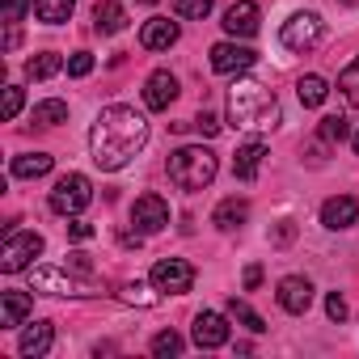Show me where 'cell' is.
<instances>
[{"instance_id":"2e32d148","label":"cell","mask_w":359,"mask_h":359,"mask_svg":"<svg viewBox=\"0 0 359 359\" xmlns=\"http://www.w3.org/2000/svg\"><path fill=\"white\" fill-rule=\"evenodd\" d=\"M34 287L39 292H51V296H81V292H89V283H76L72 275H64L55 266H39L34 271Z\"/></svg>"},{"instance_id":"30bf717a","label":"cell","mask_w":359,"mask_h":359,"mask_svg":"<svg viewBox=\"0 0 359 359\" xmlns=\"http://www.w3.org/2000/svg\"><path fill=\"white\" fill-rule=\"evenodd\" d=\"M254 60H258V55H254L250 47H241V43H216V47H212V68H216L220 76L245 72Z\"/></svg>"},{"instance_id":"1f68e13d","label":"cell","mask_w":359,"mask_h":359,"mask_svg":"<svg viewBox=\"0 0 359 359\" xmlns=\"http://www.w3.org/2000/svg\"><path fill=\"white\" fill-rule=\"evenodd\" d=\"M22 102H26V93H22L18 85H5V102H0V118H5V123H13V118H18V110H22Z\"/></svg>"},{"instance_id":"cb8c5ba5","label":"cell","mask_w":359,"mask_h":359,"mask_svg":"<svg viewBox=\"0 0 359 359\" xmlns=\"http://www.w3.org/2000/svg\"><path fill=\"white\" fill-rule=\"evenodd\" d=\"M60 68H68V64H64V55H55V51H43V55L26 60V76H30V81H47V76H55Z\"/></svg>"},{"instance_id":"7bdbcfd3","label":"cell","mask_w":359,"mask_h":359,"mask_svg":"<svg viewBox=\"0 0 359 359\" xmlns=\"http://www.w3.org/2000/svg\"><path fill=\"white\" fill-rule=\"evenodd\" d=\"M140 5H156V0H140Z\"/></svg>"},{"instance_id":"484cf974","label":"cell","mask_w":359,"mask_h":359,"mask_svg":"<svg viewBox=\"0 0 359 359\" xmlns=\"http://www.w3.org/2000/svg\"><path fill=\"white\" fill-rule=\"evenodd\" d=\"M64 118H68V102H60V97L34 106V123H39V127H60Z\"/></svg>"},{"instance_id":"ac0fdd59","label":"cell","mask_w":359,"mask_h":359,"mask_svg":"<svg viewBox=\"0 0 359 359\" xmlns=\"http://www.w3.org/2000/svg\"><path fill=\"white\" fill-rule=\"evenodd\" d=\"M51 342H55L51 321H34V325H26V334H22V342H18V351H22V355H30V359H43V355L51 351Z\"/></svg>"},{"instance_id":"8d00e7d4","label":"cell","mask_w":359,"mask_h":359,"mask_svg":"<svg viewBox=\"0 0 359 359\" xmlns=\"http://www.w3.org/2000/svg\"><path fill=\"white\" fill-rule=\"evenodd\" d=\"M325 313H330V321H346L351 309H346V300H342L338 292H330V296H325Z\"/></svg>"},{"instance_id":"f35d334b","label":"cell","mask_w":359,"mask_h":359,"mask_svg":"<svg viewBox=\"0 0 359 359\" xmlns=\"http://www.w3.org/2000/svg\"><path fill=\"white\" fill-rule=\"evenodd\" d=\"M262 283V266H245V292H254Z\"/></svg>"},{"instance_id":"b9f144b4","label":"cell","mask_w":359,"mask_h":359,"mask_svg":"<svg viewBox=\"0 0 359 359\" xmlns=\"http://www.w3.org/2000/svg\"><path fill=\"white\" fill-rule=\"evenodd\" d=\"M355 152H359V131H355Z\"/></svg>"},{"instance_id":"5b68a950","label":"cell","mask_w":359,"mask_h":359,"mask_svg":"<svg viewBox=\"0 0 359 359\" xmlns=\"http://www.w3.org/2000/svg\"><path fill=\"white\" fill-rule=\"evenodd\" d=\"M39 254H43V237H39V233H18V229H9L5 250H0V271H5V275H18V271H26Z\"/></svg>"},{"instance_id":"d6a6232c","label":"cell","mask_w":359,"mask_h":359,"mask_svg":"<svg viewBox=\"0 0 359 359\" xmlns=\"http://www.w3.org/2000/svg\"><path fill=\"white\" fill-rule=\"evenodd\" d=\"M26 9H34V0H0V18H5V26H18Z\"/></svg>"},{"instance_id":"f546056e","label":"cell","mask_w":359,"mask_h":359,"mask_svg":"<svg viewBox=\"0 0 359 359\" xmlns=\"http://www.w3.org/2000/svg\"><path fill=\"white\" fill-rule=\"evenodd\" d=\"M152 355H156V359H169V355H182V338H177L173 330H161V334L152 338Z\"/></svg>"},{"instance_id":"9a60e30c","label":"cell","mask_w":359,"mask_h":359,"mask_svg":"<svg viewBox=\"0 0 359 359\" xmlns=\"http://www.w3.org/2000/svg\"><path fill=\"white\" fill-rule=\"evenodd\" d=\"M359 220V199H351V195H338V199H325L321 203V224L325 229H351Z\"/></svg>"},{"instance_id":"8992f818","label":"cell","mask_w":359,"mask_h":359,"mask_svg":"<svg viewBox=\"0 0 359 359\" xmlns=\"http://www.w3.org/2000/svg\"><path fill=\"white\" fill-rule=\"evenodd\" d=\"M279 39H283L287 51H309V47L321 43V18H317V13H292V18L283 22Z\"/></svg>"},{"instance_id":"e0dca14e","label":"cell","mask_w":359,"mask_h":359,"mask_svg":"<svg viewBox=\"0 0 359 359\" xmlns=\"http://www.w3.org/2000/svg\"><path fill=\"white\" fill-rule=\"evenodd\" d=\"M30 309H34V300L26 292H0V325L5 330H18L30 317Z\"/></svg>"},{"instance_id":"6da1fadb","label":"cell","mask_w":359,"mask_h":359,"mask_svg":"<svg viewBox=\"0 0 359 359\" xmlns=\"http://www.w3.org/2000/svg\"><path fill=\"white\" fill-rule=\"evenodd\" d=\"M144 144H148V118H144L135 106H123V102L106 106V110L97 114L93 131H89L93 165H97V169H106V173L123 169V165H127Z\"/></svg>"},{"instance_id":"d590c367","label":"cell","mask_w":359,"mask_h":359,"mask_svg":"<svg viewBox=\"0 0 359 359\" xmlns=\"http://www.w3.org/2000/svg\"><path fill=\"white\" fill-rule=\"evenodd\" d=\"M191 127H195L199 135H208V140H212V135H220V118H216L212 110H203V114H199V118H195Z\"/></svg>"},{"instance_id":"ee69618b","label":"cell","mask_w":359,"mask_h":359,"mask_svg":"<svg viewBox=\"0 0 359 359\" xmlns=\"http://www.w3.org/2000/svg\"><path fill=\"white\" fill-rule=\"evenodd\" d=\"M342 5H355V0H342Z\"/></svg>"},{"instance_id":"5bb4252c","label":"cell","mask_w":359,"mask_h":359,"mask_svg":"<svg viewBox=\"0 0 359 359\" xmlns=\"http://www.w3.org/2000/svg\"><path fill=\"white\" fill-rule=\"evenodd\" d=\"M177 22H169V18H148L144 22V30H140V47L144 51H169L173 43H177Z\"/></svg>"},{"instance_id":"ab89813d","label":"cell","mask_w":359,"mask_h":359,"mask_svg":"<svg viewBox=\"0 0 359 359\" xmlns=\"http://www.w3.org/2000/svg\"><path fill=\"white\" fill-rule=\"evenodd\" d=\"M22 43V34H18V26H9V34H5V51H13Z\"/></svg>"},{"instance_id":"60d3db41","label":"cell","mask_w":359,"mask_h":359,"mask_svg":"<svg viewBox=\"0 0 359 359\" xmlns=\"http://www.w3.org/2000/svg\"><path fill=\"white\" fill-rule=\"evenodd\" d=\"M292 233H296V229H292V224H287V220H283V224H279V233H275V241H279V245H283V241H292Z\"/></svg>"},{"instance_id":"4316f807","label":"cell","mask_w":359,"mask_h":359,"mask_svg":"<svg viewBox=\"0 0 359 359\" xmlns=\"http://www.w3.org/2000/svg\"><path fill=\"white\" fill-rule=\"evenodd\" d=\"M118 296H123L127 304H140V309H152V304L161 300V287H156V283H152V287H148V283H123V292H118Z\"/></svg>"},{"instance_id":"83f0119b","label":"cell","mask_w":359,"mask_h":359,"mask_svg":"<svg viewBox=\"0 0 359 359\" xmlns=\"http://www.w3.org/2000/svg\"><path fill=\"white\" fill-rule=\"evenodd\" d=\"M229 317H233V321H241V325H245V330H254V334H266V321H262L245 300H237V296L229 300Z\"/></svg>"},{"instance_id":"f1b7e54d","label":"cell","mask_w":359,"mask_h":359,"mask_svg":"<svg viewBox=\"0 0 359 359\" xmlns=\"http://www.w3.org/2000/svg\"><path fill=\"white\" fill-rule=\"evenodd\" d=\"M338 89H342V97L351 102V106H359V55L342 68V76H338Z\"/></svg>"},{"instance_id":"4fadbf2b","label":"cell","mask_w":359,"mask_h":359,"mask_svg":"<svg viewBox=\"0 0 359 359\" xmlns=\"http://www.w3.org/2000/svg\"><path fill=\"white\" fill-rule=\"evenodd\" d=\"M224 30L233 39H254L258 34V5L254 0H237V5L224 9Z\"/></svg>"},{"instance_id":"9c48e42d","label":"cell","mask_w":359,"mask_h":359,"mask_svg":"<svg viewBox=\"0 0 359 359\" xmlns=\"http://www.w3.org/2000/svg\"><path fill=\"white\" fill-rule=\"evenodd\" d=\"M275 300H279V309H283V313L300 317V313H309V304H313V283H309V279H300V275H287V279H279Z\"/></svg>"},{"instance_id":"4dcf8cb0","label":"cell","mask_w":359,"mask_h":359,"mask_svg":"<svg viewBox=\"0 0 359 359\" xmlns=\"http://www.w3.org/2000/svg\"><path fill=\"white\" fill-rule=\"evenodd\" d=\"M317 135L334 144V140H346V135H351V127H346V118H342V114H325V118H321V127H317Z\"/></svg>"},{"instance_id":"836d02e7","label":"cell","mask_w":359,"mask_h":359,"mask_svg":"<svg viewBox=\"0 0 359 359\" xmlns=\"http://www.w3.org/2000/svg\"><path fill=\"white\" fill-rule=\"evenodd\" d=\"M212 5H216V0H177V13H182V18H195V22H203V18L212 13Z\"/></svg>"},{"instance_id":"7c38bea8","label":"cell","mask_w":359,"mask_h":359,"mask_svg":"<svg viewBox=\"0 0 359 359\" xmlns=\"http://www.w3.org/2000/svg\"><path fill=\"white\" fill-rule=\"evenodd\" d=\"M191 334H195V346H199V351H216V346L229 342V321H224L220 313H199Z\"/></svg>"},{"instance_id":"d4e9b609","label":"cell","mask_w":359,"mask_h":359,"mask_svg":"<svg viewBox=\"0 0 359 359\" xmlns=\"http://www.w3.org/2000/svg\"><path fill=\"white\" fill-rule=\"evenodd\" d=\"M325 93H330V85H325L321 76H300V81H296V97H300V106H309V110L321 106Z\"/></svg>"},{"instance_id":"7402d4cb","label":"cell","mask_w":359,"mask_h":359,"mask_svg":"<svg viewBox=\"0 0 359 359\" xmlns=\"http://www.w3.org/2000/svg\"><path fill=\"white\" fill-rule=\"evenodd\" d=\"M51 165L55 161L47 152H22V156H13V177H26V182H30V177H47Z\"/></svg>"},{"instance_id":"e575fe53","label":"cell","mask_w":359,"mask_h":359,"mask_svg":"<svg viewBox=\"0 0 359 359\" xmlns=\"http://www.w3.org/2000/svg\"><path fill=\"white\" fill-rule=\"evenodd\" d=\"M89 72H93V55H89V51L68 55V76H89Z\"/></svg>"},{"instance_id":"7a4b0ae2","label":"cell","mask_w":359,"mask_h":359,"mask_svg":"<svg viewBox=\"0 0 359 359\" xmlns=\"http://www.w3.org/2000/svg\"><path fill=\"white\" fill-rule=\"evenodd\" d=\"M229 123L233 127H245V131H266L279 123V97L275 89H266L262 81H233L229 89Z\"/></svg>"},{"instance_id":"ffe728a7","label":"cell","mask_w":359,"mask_h":359,"mask_svg":"<svg viewBox=\"0 0 359 359\" xmlns=\"http://www.w3.org/2000/svg\"><path fill=\"white\" fill-rule=\"evenodd\" d=\"M262 156H266V144H262V140L241 144V148H237V156H233V173L241 177V182H254V177H258V165H262Z\"/></svg>"},{"instance_id":"ba28073f","label":"cell","mask_w":359,"mask_h":359,"mask_svg":"<svg viewBox=\"0 0 359 359\" xmlns=\"http://www.w3.org/2000/svg\"><path fill=\"white\" fill-rule=\"evenodd\" d=\"M131 224H135V233H144V237L169 229V203H165L161 195H140L135 208H131Z\"/></svg>"},{"instance_id":"277c9868","label":"cell","mask_w":359,"mask_h":359,"mask_svg":"<svg viewBox=\"0 0 359 359\" xmlns=\"http://www.w3.org/2000/svg\"><path fill=\"white\" fill-rule=\"evenodd\" d=\"M89 203H93V187L85 173H64L51 191V212H60V216H81Z\"/></svg>"},{"instance_id":"52a82bcc","label":"cell","mask_w":359,"mask_h":359,"mask_svg":"<svg viewBox=\"0 0 359 359\" xmlns=\"http://www.w3.org/2000/svg\"><path fill=\"white\" fill-rule=\"evenodd\" d=\"M152 283H156L161 292H169V296H182V292H191V283H195V266L182 262V258H161V262L152 266Z\"/></svg>"},{"instance_id":"3957f363","label":"cell","mask_w":359,"mask_h":359,"mask_svg":"<svg viewBox=\"0 0 359 359\" xmlns=\"http://www.w3.org/2000/svg\"><path fill=\"white\" fill-rule=\"evenodd\" d=\"M216 169H220V161H216V152L203 148V144H187V148L169 152V182L182 187V191H203V187H212V182H216Z\"/></svg>"},{"instance_id":"8fae6325","label":"cell","mask_w":359,"mask_h":359,"mask_svg":"<svg viewBox=\"0 0 359 359\" xmlns=\"http://www.w3.org/2000/svg\"><path fill=\"white\" fill-rule=\"evenodd\" d=\"M173 97H177V76L173 72H152L148 81H144V106L148 110H169L173 106Z\"/></svg>"},{"instance_id":"d6986e66","label":"cell","mask_w":359,"mask_h":359,"mask_svg":"<svg viewBox=\"0 0 359 359\" xmlns=\"http://www.w3.org/2000/svg\"><path fill=\"white\" fill-rule=\"evenodd\" d=\"M93 30H97V34H123V30H127V9L118 5V0H97V9H93Z\"/></svg>"},{"instance_id":"603a6c76","label":"cell","mask_w":359,"mask_h":359,"mask_svg":"<svg viewBox=\"0 0 359 359\" xmlns=\"http://www.w3.org/2000/svg\"><path fill=\"white\" fill-rule=\"evenodd\" d=\"M72 9H76V0H34V18H39V22H47V26L68 22V18H72Z\"/></svg>"},{"instance_id":"74e56055","label":"cell","mask_w":359,"mask_h":359,"mask_svg":"<svg viewBox=\"0 0 359 359\" xmlns=\"http://www.w3.org/2000/svg\"><path fill=\"white\" fill-rule=\"evenodd\" d=\"M68 237L72 241H89L93 237V224H85L81 216H68Z\"/></svg>"},{"instance_id":"44dd1931","label":"cell","mask_w":359,"mask_h":359,"mask_svg":"<svg viewBox=\"0 0 359 359\" xmlns=\"http://www.w3.org/2000/svg\"><path fill=\"white\" fill-rule=\"evenodd\" d=\"M245 220H250V203H245V199H237V195H233V199H224V203L212 212V224H216L220 233H233V229H241Z\"/></svg>"}]
</instances>
